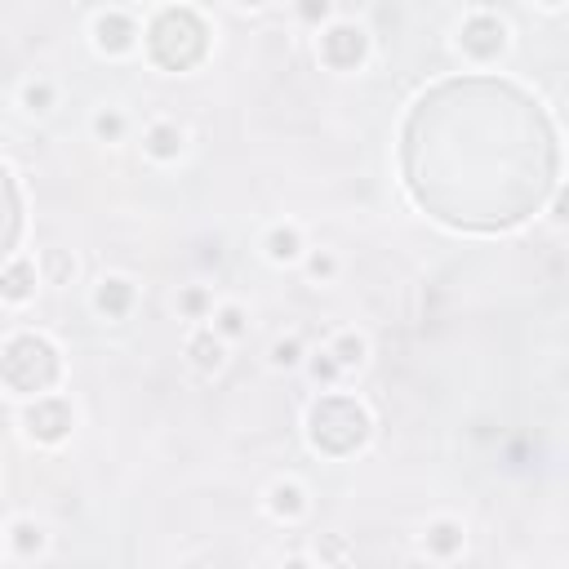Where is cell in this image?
<instances>
[{
  "instance_id": "obj_1",
  "label": "cell",
  "mask_w": 569,
  "mask_h": 569,
  "mask_svg": "<svg viewBox=\"0 0 569 569\" xmlns=\"http://www.w3.org/2000/svg\"><path fill=\"white\" fill-rule=\"evenodd\" d=\"M205 23L192 14V9H165L160 18L152 23V32H147V45H152V58L160 67H169V71H183V67H192L201 53H205Z\"/></svg>"
},
{
  "instance_id": "obj_2",
  "label": "cell",
  "mask_w": 569,
  "mask_h": 569,
  "mask_svg": "<svg viewBox=\"0 0 569 569\" xmlns=\"http://www.w3.org/2000/svg\"><path fill=\"white\" fill-rule=\"evenodd\" d=\"M0 378H5V387H14V392H45L53 378H58V352H53L45 338L23 334V338H14V343L0 352Z\"/></svg>"
},
{
  "instance_id": "obj_3",
  "label": "cell",
  "mask_w": 569,
  "mask_h": 569,
  "mask_svg": "<svg viewBox=\"0 0 569 569\" xmlns=\"http://www.w3.org/2000/svg\"><path fill=\"white\" fill-rule=\"evenodd\" d=\"M365 427H369L365 410L356 401H347V396H325V401L311 410V441H316L320 450H329V454L356 450L365 441Z\"/></svg>"
},
{
  "instance_id": "obj_4",
  "label": "cell",
  "mask_w": 569,
  "mask_h": 569,
  "mask_svg": "<svg viewBox=\"0 0 569 569\" xmlns=\"http://www.w3.org/2000/svg\"><path fill=\"white\" fill-rule=\"evenodd\" d=\"M320 53H325V62L329 67H356L365 58V32L361 27H334V32H325V41H320Z\"/></svg>"
},
{
  "instance_id": "obj_5",
  "label": "cell",
  "mask_w": 569,
  "mask_h": 569,
  "mask_svg": "<svg viewBox=\"0 0 569 569\" xmlns=\"http://www.w3.org/2000/svg\"><path fill=\"white\" fill-rule=\"evenodd\" d=\"M27 427H32V436H41V441H62L67 427H71V410H67L62 401H36V405L27 410Z\"/></svg>"
},
{
  "instance_id": "obj_6",
  "label": "cell",
  "mask_w": 569,
  "mask_h": 569,
  "mask_svg": "<svg viewBox=\"0 0 569 569\" xmlns=\"http://www.w3.org/2000/svg\"><path fill=\"white\" fill-rule=\"evenodd\" d=\"M463 50L476 58H494L503 50V23L498 18H471L463 27Z\"/></svg>"
},
{
  "instance_id": "obj_7",
  "label": "cell",
  "mask_w": 569,
  "mask_h": 569,
  "mask_svg": "<svg viewBox=\"0 0 569 569\" xmlns=\"http://www.w3.org/2000/svg\"><path fill=\"white\" fill-rule=\"evenodd\" d=\"M94 32H99V45L111 50V53H120V50H129V45H134V23H129L125 14H103Z\"/></svg>"
},
{
  "instance_id": "obj_8",
  "label": "cell",
  "mask_w": 569,
  "mask_h": 569,
  "mask_svg": "<svg viewBox=\"0 0 569 569\" xmlns=\"http://www.w3.org/2000/svg\"><path fill=\"white\" fill-rule=\"evenodd\" d=\"M129 303H134V285H129V280H120V276L103 280V289H99V311H107V316H125Z\"/></svg>"
},
{
  "instance_id": "obj_9",
  "label": "cell",
  "mask_w": 569,
  "mask_h": 569,
  "mask_svg": "<svg viewBox=\"0 0 569 569\" xmlns=\"http://www.w3.org/2000/svg\"><path fill=\"white\" fill-rule=\"evenodd\" d=\"M32 285H36L32 262H14L9 271H0V294H5V299H27V294H32Z\"/></svg>"
},
{
  "instance_id": "obj_10",
  "label": "cell",
  "mask_w": 569,
  "mask_h": 569,
  "mask_svg": "<svg viewBox=\"0 0 569 569\" xmlns=\"http://www.w3.org/2000/svg\"><path fill=\"white\" fill-rule=\"evenodd\" d=\"M183 147V134L174 129V125H156L152 134H147V152L160 156V160H169V156H178Z\"/></svg>"
},
{
  "instance_id": "obj_11",
  "label": "cell",
  "mask_w": 569,
  "mask_h": 569,
  "mask_svg": "<svg viewBox=\"0 0 569 569\" xmlns=\"http://www.w3.org/2000/svg\"><path fill=\"white\" fill-rule=\"evenodd\" d=\"M187 352H192V361L201 365V369H218V361H223V347H218L213 334H196V338L187 343Z\"/></svg>"
},
{
  "instance_id": "obj_12",
  "label": "cell",
  "mask_w": 569,
  "mask_h": 569,
  "mask_svg": "<svg viewBox=\"0 0 569 569\" xmlns=\"http://www.w3.org/2000/svg\"><path fill=\"white\" fill-rule=\"evenodd\" d=\"M427 543H431V552H441V556H450L459 543H463V534H459V525H436L431 534H427Z\"/></svg>"
},
{
  "instance_id": "obj_13",
  "label": "cell",
  "mask_w": 569,
  "mask_h": 569,
  "mask_svg": "<svg viewBox=\"0 0 569 569\" xmlns=\"http://www.w3.org/2000/svg\"><path fill=\"white\" fill-rule=\"evenodd\" d=\"M271 507H276L280 517H294V512L303 507V494H299L294 485H276V489H271Z\"/></svg>"
},
{
  "instance_id": "obj_14",
  "label": "cell",
  "mask_w": 569,
  "mask_h": 569,
  "mask_svg": "<svg viewBox=\"0 0 569 569\" xmlns=\"http://www.w3.org/2000/svg\"><path fill=\"white\" fill-rule=\"evenodd\" d=\"M329 356H334L338 365H356L365 356V343L356 338V334H343V338L334 343V352H329Z\"/></svg>"
},
{
  "instance_id": "obj_15",
  "label": "cell",
  "mask_w": 569,
  "mask_h": 569,
  "mask_svg": "<svg viewBox=\"0 0 569 569\" xmlns=\"http://www.w3.org/2000/svg\"><path fill=\"white\" fill-rule=\"evenodd\" d=\"M271 259H294L299 254V232H289V227H280V232H271Z\"/></svg>"
},
{
  "instance_id": "obj_16",
  "label": "cell",
  "mask_w": 569,
  "mask_h": 569,
  "mask_svg": "<svg viewBox=\"0 0 569 569\" xmlns=\"http://www.w3.org/2000/svg\"><path fill=\"white\" fill-rule=\"evenodd\" d=\"M94 129H99V138H120V129H125V120H120L116 111H103V116L94 120Z\"/></svg>"
},
{
  "instance_id": "obj_17",
  "label": "cell",
  "mask_w": 569,
  "mask_h": 569,
  "mask_svg": "<svg viewBox=\"0 0 569 569\" xmlns=\"http://www.w3.org/2000/svg\"><path fill=\"white\" fill-rule=\"evenodd\" d=\"M14 534H18V538H14V543H18V552H32V547H41V529H36V525H18Z\"/></svg>"
},
{
  "instance_id": "obj_18",
  "label": "cell",
  "mask_w": 569,
  "mask_h": 569,
  "mask_svg": "<svg viewBox=\"0 0 569 569\" xmlns=\"http://www.w3.org/2000/svg\"><path fill=\"white\" fill-rule=\"evenodd\" d=\"M23 99H27V107H32V111H45V107H50V85H27V94H23Z\"/></svg>"
},
{
  "instance_id": "obj_19",
  "label": "cell",
  "mask_w": 569,
  "mask_h": 569,
  "mask_svg": "<svg viewBox=\"0 0 569 569\" xmlns=\"http://www.w3.org/2000/svg\"><path fill=\"white\" fill-rule=\"evenodd\" d=\"M218 325H223V334H245V316H241V308H227L218 316Z\"/></svg>"
},
{
  "instance_id": "obj_20",
  "label": "cell",
  "mask_w": 569,
  "mask_h": 569,
  "mask_svg": "<svg viewBox=\"0 0 569 569\" xmlns=\"http://www.w3.org/2000/svg\"><path fill=\"white\" fill-rule=\"evenodd\" d=\"M271 361H276V365H294V361H299V343H294V338H289V343H276Z\"/></svg>"
},
{
  "instance_id": "obj_21",
  "label": "cell",
  "mask_w": 569,
  "mask_h": 569,
  "mask_svg": "<svg viewBox=\"0 0 569 569\" xmlns=\"http://www.w3.org/2000/svg\"><path fill=\"white\" fill-rule=\"evenodd\" d=\"M311 374H316V378H325V383H329V378H334V374H338V361H329V356H316V361H311Z\"/></svg>"
},
{
  "instance_id": "obj_22",
  "label": "cell",
  "mask_w": 569,
  "mask_h": 569,
  "mask_svg": "<svg viewBox=\"0 0 569 569\" xmlns=\"http://www.w3.org/2000/svg\"><path fill=\"white\" fill-rule=\"evenodd\" d=\"M329 14V0H303V18L316 23V18H325Z\"/></svg>"
},
{
  "instance_id": "obj_23",
  "label": "cell",
  "mask_w": 569,
  "mask_h": 569,
  "mask_svg": "<svg viewBox=\"0 0 569 569\" xmlns=\"http://www.w3.org/2000/svg\"><path fill=\"white\" fill-rule=\"evenodd\" d=\"M329 271H334V259H325V254L311 259V276H329Z\"/></svg>"
},
{
  "instance_id": "obj_24",
  "label": "cell",
  "mask_w": 569,
  "mask_h": 569,
  "mask_svg": "<svg viewBox=\"0 0 569 569\" xmlns=\"http://www.w3.org/2000/svg\"><path fill=\"white\" fill-rule=\"evenodd\" d=\"M183 308H187V311H201V308H205V294H201V289H192V294L183 299Z\"/></svg>"
},
{
  "instance_id": "obj_25",
  "label": "cell",
  "mask_w": 569,
  "mask_h": 569,
  "mask_svg": "<svg viewBox=\"0 0 569 569\" xmlns=\"http://www.w3.org/2000/svg\"><path fill=\"white\" fill-rule=\"evenodd\" d=\"M245 5H262V0H245Z\"/></svg>"
}]
</instances>
